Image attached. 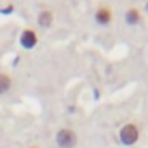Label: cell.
Returning <instances> with one entry per match:
<instances>
[{
  "label": "cell",
  "instance_id": "cell-6",
  "mask_svg": "<svg viewBox=\"0 0 148 148\" xmlns=\"http://www.w3.org/2000/svg\"><path fill=\"white\" fill-rule=\"evenodd\" d=\"M38 25L42 28H49L52 25V12L51 11H42L38 14Z\"/></svg>",
  "mask_w": 148,
  "mask_h": 148
},
{
  "label": "cell",
  "instance_id": "cell-7",
  "mask_svg": "<svg viewBox=\"0 0 148 148\" xmlns=\"http://www.w3.org/2000/svg\"><path fill=\"white\" fill-rule=\"evenodd\" d=\"M11 86H12L11 77H9V75H5V73H0V96L5 94V92H9Z\"/></svg>",
  "mask_w": 148,
  "mask_h": 148
},
{
  "label": "cell",
  "instance_id": "cell-3",
  "mask_svg": "<svg viewBox=\"0 0 148 148\" xmlns=\"http://www.w3.org/2000/svg\"><path fill=\"white\" fill-rule=\"evenodd\" d=\"M37 42H38V37H37L35 30H32V28H26V30L21 33V37H19V44H21L25 49H33V47L37 45Z\"/></svg>",
  "mask_w": 148,
  "mask_h": 148
},
{
  "label": "cell",
  "instance_id": "cell-5",
  "mask_svg": "<svg viewBox=\"0 0 148 148\" xmlns=\"http://www.w3.org/2000/svg\"><path fill=\"white\" fill-rule=\"evenodd\" d=\"M141 21V12L136 9V7H131L127 12H125V23L127 25H138Z\"/></svg>",
  "mask_w": 148,
  "mask_h": 148
},
{
  "label": "cell",
  "instance_id": "cell-1",
  "mask_svg": "<svg viewBox=\"0 0 148 148\" xmlns=\"http://www.w3.org/2000/svg\"><path fill=\"white\" fill-rule=\"evenodd\" d=\"M56 143L59 148H73L77 145V134L68 127H63L56 132Z\"/></svg>",
  "mask_w": 148,
  "mask_h": 148
},
{
  "label": "cell",
  "instance_id": "cell-8",
  "mask_svg": "<svg viewBox=\"0 0 148 148\" xmlns=\"http://www.w3.org/2000/svg\"><path fill=\"white\" fill-rule=\"evenodd\" d=\"M30 148H37V146H30Z\"/></svg>",
  "mask_w": 148,
  "mask_h": 148
},
{
  "label": "cell",
  "instance_id": "cell-4",
  "mask_svg": "<svg viewBox=\"0 0 148 148\" xmlns=\"http://www.w3.org/2000/svg\"><path fill=\"white\" fill-rule=\"evenodd\" d=\"M96 21H98L99 25H108V23L112 21V11H110V7L101 5V7L96 11Z\"/></svg>",
  "mask_w": 148,
  "mask_h": 148
},
{
  "label": "cell",
  "instance_id": "cell-2",
  "mask_svg": "<svg viewBox=\"0 0 148 148\" xmlns=\"http://www.w3.org/2000/svg\"><path fill=\"white\" fill-rule=\"evenodd\" d=\"M119 138H120L122 145L131 146V145H134V143L138 141L139 131H138V127H136L134 124H125V125H122V129H120V132H119Z\"/></svg>",
  "mask_w": 148,
  "mask_h": 148
}]
</instances>
